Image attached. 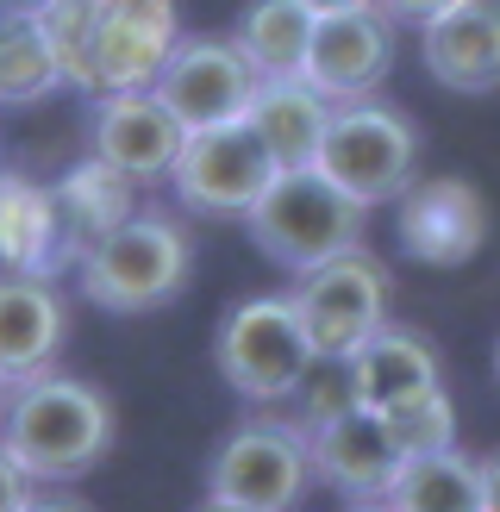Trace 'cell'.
Returning <instances> with one entry per match:
<instances>
[{"instance_id": "4", "label": "cell", "mask_w": 500, "mask_h": 512, "mask_svg": "<svg viewBox=\"0 0 500 512\" xmlns=\"http://www.w3.org/2000/svg\"><path fill=\"white\" fill-rule=\"evenodd\" d=\"M213 363H219V381L244 406L294 400L300 388H307V375L319 369L294 294H250V300H238L232 313L219 319Z\"/></svg>"}, {"instance_id": "13", "label": "cell", "mask_w": 500, "mask_h": 512, "mask_svg": "<svg viewBox=\"0 0 500 512\" xmlns=\"http://www.w3.org/2000/svg\"><path fill=\"white\" fill-rule=\"evenodd\" d=\"M394 69V19L382 7H350V13H319L313 50H307V82L344 107L369 100Z\"/></svg>"}, {"instance_id": "19", "label": "cell", "mask_w": 500, "mask_h": 512, "mask_svg": "<svg viewBox=\"0 0 500 512\" xmlns=\"http://www.w3.org/2000/svg\"><path fill=\"white\" fill-rule=\"evenodd\" d=\"M244 119L282 169H307V163H319L325 125H332V100H325L307 75H275V82L257 88Z\"/></svg>"}, {"instance_id": "28", "label": "cell", "mask_w": 500, "mask_h": 512, "mask_svg": "<svg viewBox=\"0 0 500 512\" xmlns=\"http://www.w3.org/2000/svg\"><path fill=\"white\" fill-rule=\"evenodd\" d=\"M482 512H500V450L482 456Z\"/></svg>"}, {"instance_id": "17", "label": "cell", "mask_w": 500, "mask_h": 512, "mask_svg": "<svg viewBox=\"0 0 500 512\" xmlns=\"http://www.w3.org/2000/svg\"><path fill=\"white\" fill-rule=\"evenodd\" d=\"M0 256H7V269H25V275L75 269V244H69V225L57 207V188H44L19 169H0Z\"/></svg>"}, {"instance_id": "25", "label": "cell", "mask_w": 500, "mask_h": 512, "mask_svg": "<svg viewBox=\"0 0 500 512\" xmlns=\"http://www.w3.org/2000/svg\"><path fill=\"white\" fill-rule=\"evenodd\" d=\"M32 494H38V481H32V469H25L19 456H13L7 444H0V512H19V506L32 500Z\"/></svg>"}, {"instance_id": "14", "label": "cell", "mask_w": 500, "mask_h": 512, "mask_svg": "<svg viewBox=\"0 0 500 512\" xmlns=\"http://www.w3.org/2000/svg\"><path fill=\"white\" fill-rule=\"evenodd\" d=\"M63 344H69V300L57 275L0 269V375L25 381L57 369Z\"/></svg>"}, {"instance_id": "21", "label": "cell", "mask_w": 500, "mask_h": 512, "mask_svg": "<svg viewBox=\"0 0 500 512\" xmlns=\"http://www.w3.org/2000/svg\"><path fill=\"white\" fill-rule=\"evenodd\" d=\"M394 512H482V463L450 450H419L400 463L394 488H388Z\"/></svg>"}, {"instance_id": "29", "label": "cell", "mask_w": 500, "mask_h": 512, "mask_svg": "<svg viewBox=\"0 0 500 512\" xmlns=\"http://www.w3.org/2000/svg\"><path fill=\"white\" fill-rule=\"evenodd\" d=\"M57 0H0V19H44Z\"/></svg>"}, {"instance_id": "31", "label": "cell", "mask_w": 500, "mask_h": 512, "mask_svg": "<svg viewBox=\"0 0 500 512\" xmlns=\"http://www.w3.org/2000/svg\"><path fill=\"white\" fill-rule=\"evenodd\" d=\"M194 512H257V506H238V500H219V494H207Z\"/></svg>"}, {"instance_id": "32", "label": "cell", "mask_w": 500, "mask_h": 512, "mask_svg": "<svg viewBox=\"0 0 500 512\" xmlns=\"http://www.w3.org/2000/svg\"><path fill=\"white\" fill-rule=\"evenodd\" d=\"M350 512H394V506H388V500H357Z\"/></svg>"}, {"instance_id": "10", "label": "cell", "mask_w": 500, "mask_h": 512, "mask_svg": "<svg viewBox=\"0 0 500 512\" xmlns=\"http://www.w3.org/2000/svg\"><path fill=\"white\" fill-rule=\"evenodd\" d=\"M263 75L244 57L238 38H182L169 50V63L157 75L163 107L188 125V132H207V125H232L250 113Z\"/></svg>"}, {"instance_id": "2", "label": "cell", "mask_w": 500, "mask_h": 512, "mask_svg": "<svg viewBox=\"0 0 500 512\" xmlns=\"http://www.w3.org/2000/svg\"><path fill=\"white\" fill-rule=\"evenodd\" d=\"M188 269H194L188 225L163 207H138L119 232H107L75 263V288H82L88 306L113 319H144V313H163L188 288Z\"/></svg>"}, {"instance_id": "30", "label": "cell", "mask_w": 500, "mask_h": 512, "mask_svg": "<svg viewBox=\"0 0 500 512\" xmlns=\"http://www.w3.org/2000/svg\"><path fill=\"white\" fill-rule=\"evenodd\" d=\"M313 13H350V7H375V0H307Z\"/></svg>"}, {"instance_id": "7", "label": "cell", "mask_w": 500, "mask_h": 512, "mask_svg": "<svg viewBox=\"0 0 500 512\" xmlns=\"http://www.w3.org/2000/svg\"><path fill=\"white\" fill-rule=\"evenodd\" d=\"M275 175H282V163L250 132V119H232V125L188 132L169 188L182 200V213L194 219H250V207L275 188Z\"/></svg>"}, {"instance_id": "33", "label": "cell", "mask_w": 500, "mask_h": 512, "mask_svg": "<svg viewBox=\"0 0 500 512\" xmlns=\"http://www.w3.org/2000/svg\"><path fill=\"white\" fill-rule=\"evenodd\" d=\"M7 394H13V381H7V375H0V406H7Z\"/></svg>"}, {"instance_id": "24", "label": "cell", "mask_w": 500, "mask_h": 512, "mask_svg": "<svg viewBox=\"0 0 500 512\" xmlns=\"http://www.w3.org/2000/svg\"><path fill=\"white\" fill-rule=\"evenodd\" d=\"M382 419H388L394 444L407 450V456H419V450H450V444H457V406H450L444 388H425V394H413V400H400V406H388Z\"/></svg>"}, {"instance_id": "15", "label": "cell", "mask_w": 500, "mask_h": 512, "mask_svg": "<svg viewBox=\"0 0 500 512\" xmlns=\"http://www.w3.org/2000/svg\"><path fill=\"white\" fill-rule=\"evenodd\" d=\"M419 63L450 94L500 88V0H457L419 25Z\"/></svg>"}, {"instance_id": "18", "label": "cell", "mask_w": 500, "mask_h": 512, "mask_svg": "<svg viewBox=\"0 0 500 512\" xmlns=\"http://www.w3.org/2000/svg\"><path fill=\"white\" fill-rule=\"evenodd\" d=\"M344 369H350V388H357V406H369V413H388V406L413 400L425 388H444L438 350L413 325H382Z\"/></svg>"}, {"instance_id": "35", "label": "cell", "mask_w": 500, "mask_h": 512, "mask_svg": "<svg viewBox=\"0 0 500 512\" xmlns=\"http://www.w3.org/2000/svg\"><path fill=\"white\" fill-rule=\"evenodd\" d=\"M0 269H7V256H0Z\"/></svg>"}, {"instance_id": "9", "label": "cell", "mask_w": 500, "mask_h": 512, "mask_svg": "<svg viewBox=\"0 0 500 512\" xmlns=\"http://www.w3.org/2000/svg\"><path fill=\"white\" fill-rule=\"evenodd\" d=\"M182 44L175 0H94L88 50H82V94H113V88H157L169 50Z\"/></svg>"}, {"instance_id": "16", "label": "cell", "mask_w": 500, "mask_h": 512, "mask_svg": "<svg viewBox=\"0 0 500 512\" xmlns=\"http://www.w3.org/2000/svg\"><path fill=\"white\" fill-rule=\"evenodd\" d=\"M307 450H313V475L325 488H338L344 500H388L400 463H407V450L394 444L388 419L369 413V406L307 431Z\"/></svg>"}, {"instance_id": "27", "label": "cell", "mask_w": 500, "mask_h": 512, "mask_svg": "<svg viewBox=\"0 0 500 512\" xmlns=\"http://www.w3.org/2000/svg\"><path fill=\"white\" fill-rule=\"evenodd\" d=\"M19 512H94L88 500H75V494H32Z\"/></svg>"}, {"instance_id": "6", "label": "cell", "mask_w": 500, "mask_h": 512, "mask_svg": "<svg viewBox=\"0 0 500 512\" xmlns=\"http://www.w3.org/2000/svg\"><path fill=\"white\" fill-rule=\"evenodd\" d=\"M313 450L307 431L294 419L275 413H250L219 438V450L207 456V494L257 506V512H294L313 488Z\"/></svg>"}, {"instance_id": "20", "label": "cell", "mask_w": 500, "mask_h": 512, "mask_svg": "<svg viewBox=\"0 0 500 512\" xmlns=\"http://www.w3.org/2000/svg\"><path fill=\"white\" fill-rule=\"evenodd\" d=\"M50 188H57V207H63V225H69L75 263H82V256L107 232H119V225L138 213V182L125 169H113L107 157H82L75 169H63Z\"/></svg>"}, {"instance_id": "1", "label": "cell", "mask_w": 500, "mask_h": 512, "mask_svg": "<svg viewBox=\"0 0 500 512\" xmlns=\"http://www.w3.org/2000/svg\"><path fill=\"white\" fill-rule=\"evenodd\" d=\"M113 438H119V413L107 388H94L69 369L13 381L7 406H0V444L32 469V481H82L88 469L107 463Z\"/></svg>"}, {"instance_id": "8", "label": "cell", "mask_w": 500, "mask_h": 512, "mask_svg": "<svg viewBox=\"0 0 500 512\" xmlns=\"http://www.w3.org/2000/svg\"><path fill=\"white\" fill-rule=\"evenodd\" d=\"M294 306L319 363H350L388 325V269L369 250H344L294 281Z\"/></svg>"}, {"instance_id": "12", "label": "cell", "mask_w": 500, "mask_h": 512, "mask_svg": "<svg viewBox=\"0 0 500 512\" xmlns=\"http://www.w3.org/2000/svg\"><path fill=\"white\" fill-rule=\"evenodd\" d=\"M394 232H400V250H407L413 263L463 269L469 256L488 244V207L457 175H432V182H413L394 200Z\"/></svg>"}, {"instance_id": "5", "label": "cell", "mask_w": 500, "mask_h": 512, "mask_svg": "<svg viewBox=\"0 0 500 512\" xmlns=\"http://www.w3.org/2000/svg\"><path fill=\"white\" fill-rule=\"evenodd\" d=\"M319 169L357 194L363 207H388L419 182V132L407 113L375 94L344 100V107H332V125H325Z\"/></svg>"}, {"instance_id": "26", "label": "cell", "mask_w": 500, "mask_h": 512, "mask_svg": "<svg viewBox=\"0 0 500 512\" xmlns=\"http://www.w3.org/2000/svg\"><path fill=\"white\" fill-rule=\"evenodd\" d=\"M394 25H425V19H438L444 7H457V0H375Z\"/></svg>"}, {"instance_id": "23", "label": "cell", "mask_w": 500, "mask_h": 512, "mask_svg": "<svg viewBox=\"0 0 500 512\" xmlns=\"http://www.w3.org/2000/svg\"><path fill=\"white\" fill-rule=\"evenodd\" d=\"M63 82V63L50 50L38 19H0V107H38Z\"/></svg>"}, {"instance_id": "3", "label": "cell", "mask_w": 500, "mask_h": 512, "mask_svg": "<svg viewBox=\"0 0 500 512\" xmlns=\"http://www.w3.org/2000/svg\"><path fill=\"white\" fill-rule=\"evenodd\" d=\"M369 213L375 207H363V200L350 188H338L319 163H307V169L275 175V188L250 207L244 232L275 269L307 275L319 263H332V256H344V250H363Z\"/></svg>"}, {"instance_id": "11", "label": "cell", "mask_w": 500, "mask_h": 512, "mask_svg": "<svg viewBox=\"0 0 500 512\" xmlns=\"http://www.w3.org/2000/svg\"><path fill=\"white\" fill-rule=\"evenodd\" d=\"M88 138H94V157H107L144 188V182H169L175 175L188 125L163 107L157 88H113V94H94Z\"/></svg>"}, {"instance_id": "34", "label": "cell", "mask_w": 500, "mask_h": 512, "mask_svg": "<svg viewBox=\"0 0 500 512\" xmlns=\"http://www.w3.org/2000/svg\"><path fill=\"white\" fill-rule=\"evenodd\" d=\"M494 381H500V338H494Z\"/></svg>"}, {"instance_id": "22", "label": "cell", "mask_w": 500, "mask_h": 512, "mask_svg": "<svg viewBox=\"0 0 500 512\" xmlns=\"http://www.w3.org/2000/svg\"><path fill=\"white\" fill-rule=\"evenodd\" d=\"M313 25H319V13L307 7V0H250V7L238 13L232 38L244 44V57L257 63L263 82H275V75H307Z\"/></svg>"}]
</instances>
